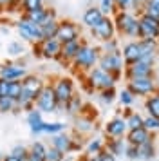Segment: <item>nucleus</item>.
<instances>
[{"label":"nucleus","instance_id":"5fc2aeb1","mask_svg":"<svg viewBox=\"0 0 159 161\" xmlns=\"http://www.w3.org/2000/svg\"><path fill=\"white\" fill-rule=\"evenodd\" d=\"M27 161H42V159H38L36 156H33V154L29 152V158H27Z\"/></svg>","mask_w":159,"mask_h":161},{"label":"nucleus","instance_id":"dca6fc26","mask_svg":"<svg viewBox=\"0 0 159 161\" xmlns=\"http://www.w3.org/2000/svg\"><path fill=\"white\" fill-rule=\"evenodd\" d=\"M121 56H123V62H125V67L139 62L141 60V45H139V40H130V42H127L121 49Z\"/></svg>","mask_w":159,"mask_h":161},{"label":"nucleus","instance_id":"412c9836","mask_svg":"<svg viewBox=\"0 0 159 161\" xmlns=\"http://www.w3.org/2000/svg\"><path fill=\"white\" fill-rule=\"evenodd\" d=\"M154 139V134L150 130H146L145 127H139V129H134V130H129L127 132V141H129V145H143L146 141H150Z\"/></svg>","mask_w":159,"mask_h":161},{"label":"nucleus","instance_id":"de8ad7c7","mask_svg":"<svg viewBox=\"0 0 159 161\" xmlns=\"http://www.w3.org/2000/svg\"><path fill=\"white\" fill-rule=\"evenodd\" d=\"M98 158H100V161H116V156L112 152H108L107 148H103V150L98 154Z\"/></svg>","mask_w":159,"mask_h":161},{"label":"nucleus","instance_id":"c9c22d12","mask_svg":"<svg viewBox=\"0 0 159 161\" xmlns=\"http://www.w3.org/2000/svg\"><path fill=\"white\" fill-rule=\"evenodd\" d=\"M20 92H22V80L9 81V91H7V96H9V98H14V100H18Z\"/></svg>","mask_w":159,"mask_h":161},{"label":"nucleus","instance_id":"473e14b6","mask_svg":"<svg viewBox=\"0 0 159 161\" xmlns=\"http://www.w3.org/2000/svg\"><path fill=\"white\" fill-rule=\"evenodd\" d=\"M58 25H60V22H58V20H52V22H49V24H45V25H42L43 40H45V38H56Z\"/></svg>","mask_w":159,"mask_h":161},{"label":"nucleus","instance_id":"393cba45","mask_svg":"<svg viewBox=\"0 0 159 161\" xmlns=\"http://www.w3.org/2000/svg\"><path fill=\"white\" fill-rule=\"evenodd\" d=\"M156 154H157V148H156L154 139H150V141H146V143L137 147V159L152 161L154 158H156Z\"/></svg>","mask_w":159,"mask_h":161},{"label":"nucleus","instance_id":"0eeeda50","mask_svg":"<svg viewBox=\"0 0 159 161\" xmlns=\"http://www.w3.org/2000/svg\"><path fill=\"white\" fill-rule=\"evenodd\" d=\"M127 89L134 96H152L157 92V83L154 80V76L150 78H132L127 80Z\"/></svg>","mask_w":159,"mask_h":161},{"label":"nucleus","instance_id":"f704fd0d","mask_svg":"<svg viewBox=\"0 0 159 161\" xmlns=\"http://www.w3.org/2000/svg\"><path fill=\"white\" fill-rule=\"evenodd\" d=\"M65 129V123H62V121H54V123H47L45 121V125H43V132L45 134H60V132H63Z\"/></svg>","mask_w":159,"mask_h":161},{"label":"nucleus","instance_id":"72a5a7b5","mask_svg":"<svg viewBox=\"0 0 159 161\" xmlns=\"http://www.w3.org/2000/svg\"><path fill=\"white\" fill-rule=\"evenodd\" d=\"M141 13L152 16V18H156V20H159V4H156L154 0H148V2H146V6L141 9Z\"/></svg>","mask_w":159,"mask_h":161},{"label":"nucleus","instance_id":"a19ab883","mask_svg":"<svg viewBox=\"0 0 159 161\" xmlns=\"http://www.w3.org/2000/svg\"><path fill=\"white\" fill-rule=\"evenodd\" d=\"M134 98H136V96L132 94V92H130L127 87H125L121 92H119V102H121L123 107H130V105L134 103Z\"/></svg>","mask_w":159,"mask_h":161},{"label":"nucleus","instance_id":"603ef678","mask_svg":"<svg viewBox=\"0 0 159 161\" xmlns=\"http://www.w3.org/2000/svg\"><path fill=\"white\" fill-rule=\"evenodd\" d=\"M4 161H22V159H18V158H14L13 154H7L6 158H4Z\"/></svg>","mask_w":159,"mask_h":161},{"label":"nucleus","instance_id":"ddd939ff","mask_svg":"<svg viewBox=\"0 0 159 161\" xmlns=\"http://www.w3.org/2000/svg\"><path fill=\"white\" fill-rule=\"evenodd\" d=\"M56 38L62 44H67V42H72V40H80V27L74 22H71V20H62L60 25H58Z\"/></svg>","mask_w":159,"mask_h":161},{"label":"nucleus","instance_id":"cd10ccee","mask_svg":"<svg viewBox=\"0 0 159 161\" xmlns=\"http://www.w3.org/2000/svg\"><path fill=\"white\" fill-rule=\"evenodd\" d=\"M18 109V103L14 98H9V96H4L0 98V114H7V112H16Z\"/></svg>","mask_w":159,"mask_h":161},{"label":"nucleus","instance_id":"864d4df0","mask_svg":"<svg viewBox=\"0 0 159 161\" xmlns=\"http://www.w3.org/2000/svg\"><path fill=\"white\" fill-rule=\"evenodd\" d=\"M85 161H100V158H98V156H87Z\"/></svg>","mask_w":159,"mask_h":161},{"label":"nucleus","instance_id":"e433bc0d","mask_svg":"<svg viewBox=\"0 0 159 161\" xmlns=\"http://www.w3.org/2000/svg\"><path fill=\"white\" fill-rule=\"evenodd\" d=\"M24 51H25L24 44L22 42H16V40L7 45V54L9 56H20V54H24Z\"/></svg>","mask_w":159,"mask_h":161},{"label":"nucleus","instance_id":"423d86ee","mask_svg":"<svg viewBox=\"0 0 159 161\" xmlns=\"http://www.w3.org/2000/svg\"><path fill=\"white\" fill-rule=\"evenodd\" d=\"M123 56L121 53H101L100 54V60H98V67H101L103 71L114 74L116 78H119L123 73Z\"/></svg>","mask_w":159,"mask_h":161},{"label":"nucleus","instance_id":"4c0bfd02","mask_svg":"<svg viewBox=\"0 0 159 161\" xmlns=\"http://www.w3.org/2000/svg\"><path fill=\"white\" fill-rule=\"evenodd\" d=\"M100 9L103 11V15L108 16V15H116L118 9H116V2L114 0H101V6Z\"/></svg>","mask_w":159,"mask_h":161},{"label":"nucleus","instance_id":"c85d7f7f","mask_svg":"<svg viewBox=\"0 0 159 161\" xmlns=\"http://www.w3.org/2000/svg\"><path fill=\"white\" fill-rule=\"evenodd\" d=\"M103 148H105V141L101 138H94L89 141V145H87L85 150H87V156H98Z\"/></svg>","mask_w":159,"mask_h":161},{"label":"nucleus","instance_id":"ea45409f","mask_svg":"<svg viewBox=\"0 0 159 161\" xmlns=\"http://www.w3.org/2000/svg\"><path fill=\"white\" fill-rule=\"evenodd\" d=\"M65 159V154L60 152L58 148L54 147H49L47 148V156H45V161H63Z\"/></svg>","mask_w":159,"mask_h":161},{"label":"nucleus","instance_id":"b1692460","mask_svg":"<svg viewBox=\"0 0 159 161\" xmlns=\"http://www.w3.org/2000/svg\"><path fill=\"white\" fill-rule=\"evenodd\" d=\"M103 16L105 15H103V11L100 8H89L83 13V24H85L89 29H92V27H96L103 20Z\"/></svg>","mask_w":159,"mask_h":161},{"label":"nucleus","instance_id":"58836bf2","mask_svg":"<svg viewBox=\"0 0 159 161\" xmlns=\"http://www.w3.org/2000/svg\"><path fill=\"white\" fill-rule=\"evenodd\" d=\"M9 154H13L14 158H18V159H22V161H27L29 148L27 147H24V145H16V147H13V150H11Z\"/></svg>","mask_w":159,"mask_h":161},{"label":"nucleus","instance_id":"20e7f679","mask_svg":"<svg viewBox=\"0 0 159 161\" xmlns=\"http://www.w3.org/2000/svg\"><path fill=\"white\" fill-rule=\"evenodd\" d=\"M14 27H16V31H18V35H20L22 40H25L29 44H38V42L43 40L42 25L33 22V20H29V18H25V16H22L20 20H16Z\"/></svg>","mask_w":159,"mask_h":161},{"label":"nucleus","instance_id":"6e6552de","mask_svg":"<svg viewBox=\"0 0 159 161\" xmlns=\"http://www.w3.org/2000/svg\"><path fill=\"white\" fill-rule=\"evenodd\" d=\"M62 53V42L58 38H45L42 42L35 44V54L47 60H58Z\"/></svg>","mask_w":159,"mask_h":161},{"label":"nucleus","instance_id":"4d7b16f0","mask_svg":"<svg viewBox=\"0 0 159 161\" xmlns=\"http://www.w3.org/2000/svg\"><path fill=\"white\" fill-rule=\"evenodd\" d=\"M154 2H156V4H159V0H154Z\"/></svg>","mask_w":159,"mask_h":161},{"label":"nucleus","instance_id":"c756f323","mask_svg":"<svg viewBox=\"0 0 159 161\" xmlns=\"http://www.w3.org/2000/svg\"><path fill=\"white\" fill-rule=\"evenodd\" d=\"M47 148H49V147H45L42 141H35L33 145L29 147V152L33 154V156H36L38 159L45 161V156H47Z\"/></svg>","mask_w":159,"mask_h":161},{"label":"nucleus","instance_id":"4be33fe9","mask_svg":"<svg viewBox=\"0 0 159 161\" xmlns=\"http://www.w3.org/2000/svg\"><path fill=\"white\" fill-rule=\"evenodd\" d=\"M42 110H38V109H33V110H29L27 112V125H29V129H31V132L33 134H42L43 132V125H45V121H43V118H42Z\"/></svg>","mask_w":159,"mask_h":161},{"label":"nucleus","instance_id":"49530a36","mask_svg":"<svg viewBox=\"0 0 159 161\" xmlns=\"http://www.w3.org/2000/svg\"><path fill=\"white\" fill-rule=\"evenodd\" d=\"M103 53H121L119 51V44H118V40L112 38V40L105 42V45H103Z\"/></svg>","mask_w":159,"mask_h":161},{"label":"nucleus","instance_id":"2f4dec72","mask_svg":"<svg viewBox=\"0 0 159 161\" xmlns=\"http://www.w3.org/2000/svg\"><path fill=\"white\" fill-rule=\"evenodd\" d=\"M125 119H127V127H129V130L139 129V127H143V123H145V118L141 116V114H137V112H132V114L127 116Z\"/></svg>","mask_w":159,"mask_h":161},{"label":"nucleus","instance_id":"a878e982","mask_svg":"<svg viewBox=\"0 0 159 161\" xmlns=\"http://www.w3.org/2000/svg\"><path fill=\"white\" fill-rule=\"evenodd\" d=\"M145 110L148 112V116H154L159 119V92L148 96L145 100Z\"/></svg>","mask_w":159,"mask_h":161},{"label":"nucleus","instance_id":"09e8293b","mask_svg":"<svg viewBox=\"0 0 159 161\" xmlns=\"http://www.w3.org/2000/svg\"><path fill=\"white\" fill-rule=\"evenodd\" d=\"M125 156H127L129 159H137V147L136 145H129V147H127Z\"/></svg>","mask_w":159,"mask_h":161},{"label":"nucleus","instance_id":"6ab92c4d","mask_svg":"<svg viewBox=\"0 0 159 161\" xmlns=\"http://www.w3.org/2000/svg\"><path fill=\"white\" fill-rule=\"evenodd\" d=\"M22 87L25 89L27 92L38 98L40 92H42V89L45 87V81L40 78V76H36V74H27L25 78H22Z\"/></svg>","mask_w":159,"mask_h":161},{"label":"nucleus","instance_id":"9d476101","mask_svg":"<svg viewBox=\"0 0 159 161\" xmlns=\"http://www.w3.org/2000/svg\"><path fill=\"white\" fill-rule=\"evenodd\" d=\"M139 40H159V20L139 13Z\"/></svg>","mask_w":159,"mask_h":161},{"label":"nucleus","instance_id":"8fccbe9b","mask_svg":"<svg viewBox=\"0 0 159 161\" xmlns=\"http://www.w3.org/2000/svg\"><path fill=\"white\" fill-rule=\"evenodd\" d=\"M13 2H14V0H0V11H4V9H9Z\"/></svg>","mask_w":159,"mask_h":161},{"label":"nucleus","instance_id":"a18cd8bd","mask_svg":"<svg viewBox=\"0 0 159 161\" xmlns=\"http://www.w3.org/2000/svg\"><path fill=\"white\" fill-rule=\"evenodd\" d=\"M100 98H101V102L103 103H112L114 102V98H116V89H105V91H101L100 92Z\"/></svg>","mask_w":159,"mask_h":161},{"label":"nucleus","instance_id":"4468645a","mask_svg":"<svg viewBox=\"0 0 159 161\" xmlns=\"http://www.w3.org/2000/svg\"><path fill=\"white\" fill-rule=\"evenodd\" d=\"M27 76V71L22 64H13V62H7V64H0V78L2 80H22Z\"/></svg>","mask_w":159,"mask_h":161},{"label":"nucleus","instance_id":"bb28decb","mask_svg":"<svg viewBox=\"0 0 159 161\" xmlns=\"http://www.w3.org/2000/svg\"><path fill=\"white\" fill-rule=\"evenodd\" d=\"M81 109H83V100H81V96H76V94L72 96L69 103L65 105L67 114H71V116H76L78 112H81Z\"/></svg>","mask_w":159,"mask_h":161},{"label":"nucleus","instance_id":"f3484780","mask_svg":"<svg viewBox=\"0 0 159 161\" xmlns=\"http://www.w3.org/2000/svg\"><path fill=\"white\" fill-rule=\"evenodd\" d=\"M127 132H129V127H127V119L125 118L116 116L105 125V134L108 138H123Z\"/></svg>","mask_w":159,"mask_h":161},{"label":"nucleus","instance_id":"f257e3e1","mask_svg":"<svg viewBox=\"0 0 159 161\" xmlns=\"http://www.w3.org/2000/svg\"><path fill=\"white\" fill-rule=\"evenodd\" d=\"M116 31L129 38H139V15L132 11H118L114 15Z\"/></svg>","mask_w":159,"mask_h":161},{"label":"nucleus","instance_id":"3c124183","mask_svg":"<svg viewBox=\"0 0 159 161\" xmlns=\"http://www.w3.org/2000/svg\"><path fill=\"white\" fill-rule=\"evenodd\" d=\"M146 2H148V0H134V4H136V8L139 9V13H141V9L146 6Z\"/></svg>","mask_w":159,"mask_h":161},{"label":"nucleus","instance_id":"37998d69","mask_svg":"<svg viewBox=\"0 0 159 161\" xmlns=\"http://www.w3.org/2000/svg\"><path fill=\"white\" fill-rule=\"evenodd\" d=\"M114 2L118 11H134V9H137L134 0H114Z\"/></svg>","mask_w":159,"mask_h":161},{"label":"nucleus","instance_id":"7c9ffc66","mask_svg":"<svg viewBox=\"0 0 159 161\" xmlns=\"http://www.w3.org/2000/svg\"><path fill=\"white\" fill-rule=\"evenodd\" d=\"M40 8H43V0H22V15L33 13Z\"/></svg>","mask_w":159,"mask_h":161},{"label":"nucleus","instance_id":"13d9d810","mask_svg":"<svg viewBox=\"0 0 159 161\" xmlns=\"http://www.w3.org/2000/svg\"><path fill=\"white\" fill-rule=\"evenodd\" d=\"M157 44H159V42H157Z\"/></svg>","mask_w":159,"mask_h":161},{"label":"nucleus","instance_id":"79ce46f5","mask_svg":"<svg viewBox=\"0 0 159 161\" xmlns=\"http://www.w3.org/2000/svg\"><path fill=\"white\" fill-rule=\"evenodd\" d=\"M143 127L146 129V130H150L152 134H154V132H159V119L157 118H154V116H146L145 118Z\"/></svg>","mask_w":159,"mask_h":161},{"label":"nucleus","instance_id":"c03bdc74","mask_svg":"<svg viewBox=\"0 0 159 161\" xmlns=\"http://www.w3.org/2000/svg\"><path fill=\"white\" fill-rule=\"evenodd\" d=\"M76 130L78 132L92 130V121H90V119H85V118H80L78 121H76Z\"/></svg>","mask_w":159,"mask_h":161},{"label":"nucleus","instance_id":"9b49d317","mask_svg":"<svg viewBox=\"0 0 159 161\" xmlns=\"http://www.w3.org/2000/svg\"><path fill=\"white\" fill-rule=\"evenodd\" d=\"M92 33V36L96 40H100V42H108V40H112L116 35V24H114V18L112 16H103V20H101L96 27L90 29Z\"/></svg>","mask_w":159,"mask_h":161},{"label":"nucleus","instance_id":"aec40b11","mask_svg":"<svg viewBox=\"0 0 159 161\" xmlns=\"http://www.w3.org/2000/svg\"><path fill=\"white\" fill-rule=\"evenodd\" d=\"M80 47H81V40H72V42H67V44H62V53H60V62L63 64H72L76 54H78Z\"/></svg>","mask_w":159,"mask_h":161},{"label":"nucleus","instance_id":"7ed1b4c3","mask_svg":"<svg viewBox=\"0 0 159 161\" xmlns=\"http://www.w3.org/2000/svg\"><path fill=\"white\" fill-rule=\"evenodd\" d=\"M116 81H118V78L114 74L103 71L101 67H94L87 74V83H89L90 91H100L101 92L105 89H112L116 85Z\"/></svg>","mask_w":159,"mask_h":161},{"label":"nucleus","instance_id":"2eb2a0df","mask_svg":"<svg viewBox=\"0 0 159 161\" xmlns=\"http://www.w3.org/2000/svg\"><path fill=\"white\" fill-rule=\"evenodd\" d=\"M51 147L58 148L60 152H63V154L74 152V150L81 148V145L74 143V139H72L71 136L63 134V132H60V134H54V136H52V139H51Z\"/></svg>","mask_w":159,"mask_h":161},{"label":"nucleus","instance_id":"5701e85b","mask_svg":"<svg viewBox=\"0 0 159 161\" xmlns=\"http://www.w3.org/2000/svg\"><path fill=\"white\" fill-rule=\"evenodd\" d=\"M127 147H129L127 138H110L107 143H105V148H107L108 152L114 154L116 158H118V156H125Z\"/></svg>","mask_w":159,"mask_h":161},{"label":"nucleus","instance_id":"39448f33","mask_svg":"<svg viewBox=\"0 0 159 161\" xmlns=\"http://www.w3.org/2000/svg\"><path fill=\"white\" fill-rule=\"evenodd\" d=\"M52 89H54V94H56L58 105H60V110L65 109V105L69 103L72 96H74V81L67 76H60L56 78V81L52 83ZM58 110V112H60Z\"/></svg>","mask_w":159,"mask_h":161},{"label":"nucleus","instance_id":"a211bd4d","mask_svg":"<svg viewBox=\"0 0 159 161\" xmlns=\"http://www.w3.org/2000/svg\"><path fill=\"white\" fill-rule=\"evenodd\" d=\"M139 45H141V60L154 65L157 51H159L157 40H139Z\"/></svg>","mask_w":159,"mask_h":161},{"label":"nucleus","instance_id":"6e6d98bb","mask_svg":"<svg viewBox=\"0 0 159 161\" xmlns=\"http://www.w3.org/2000/svg\"><path fill=\"white\" fill-rule=\"evenodd\" d=\"M0 161H4V158H2V156H0Z\"/></svg>","mask_w":159,"mask_h":161},{"label":"nucleus","instance_id":"1a4fd4ad","mask_svg":"<svg viewBox=\"0 0 159 161\" xmlns=\"http://www.w3.org/2000/svg\"><path fill=\"white\" fill-rule=\"evenodd\" d=\"M36 109L42 110V112H58L60 110V105H58L56 94H54V89L52 85H45L42 89L40 96L36 98Z\"/></svg>","mask_w":159,"mask_h":161},{"label":"nucleus","instance_id":"f8f14e48","mask_svg":"<svg viewBox=\"0 0 159 161\" xmlns=\"http://www.w3.org/2000/svg\"><path fill=\"white\" fill-rule=\"evenodd\" d=\"M125 76H127V80H132V78H150V76H154V65L148 64V62L139 60V62L132 64V65H127Z\"/></svg>","mask_w":159,"mask_h":161},{"label":"nucleus","instance_id":"f03ea898","mask_svg":"<svg viewBox=\"0 0 159 161\" xmlns=\"http://www.w3.org/2000/svg\"><path fill=\"white\" fill-rule=\"evenodd\" d=\"M98 60H100V49L90 44H87V42H81V47H80L72 65L76 67L78 71H87L89 73L90 69H94V65L98 64Z\"/></svg>","mask_w":159,"mask_h":161}]
</instances>
